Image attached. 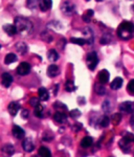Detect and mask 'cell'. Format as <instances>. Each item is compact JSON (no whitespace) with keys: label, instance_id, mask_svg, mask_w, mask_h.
Instances as JSON below:
<instances>
[{"label":"cell","instance_id":"cell-1","mask_svg":"<svg viewBox=\"0 0 134 157\" xmlns=\"http://www.w3.org/2000/svg\"><path fill=\"white\" fill-rule=\"evenodd\" d=\"M117 35L123 40L131 39L134 36V24L130 21H123L117 29Z\"/></svg>","mask_w":134,"mask_h":157},{"label":"cell","instance_id":"cell-2","mask_svg":"<svg viewBox=\"0 0 134 157\" xmlns=\"http://www.w3.org/2000/svg\"><path fill=\"white\" fill-rule=\"evenodd\" d=\"M14 25L16 26L17 32L19 34H29L33 29V23L24 17H16Z\"/></svg>","mask_w":134,"mask_h":157},{"label":"cell","instance_id":"cell-3","mask_svg":"<svg viewBox=\"0 0 134 157\" xmlns=\"http://www.w3.org/2000/svg\"><path fill=\"white\" fill-rule=\"evenodd\" d=\"M86 63H87V67L89 68L90 70H94L98 63V58L97 52H89V54L87 55V57H86Z\"/></svg>","mask_w":134,"mask_h":157},{"label":"cell","instance_id":"cell-4","mask_svg":"<svg viewBox=\"0 0 134 157\" xmlns=\"http://www.w3.org/2000/svg\"><path fill=\"white\" fill-rule=\"evenodd\" d=\"M134 143V134L132 133H126L125 136L122 138V140H120V147L123 149V151H127L126 149L129 148L130 145Z\"/></svg>","mask_w":134,"mask_h":157},{"label":"cell","instance_id":"cell-5","mask_svg":"<svg viewBox=\"0 0 134 157\" xmlns=\"http://www.w3.org/2000/svg\"><path fill=\"white\" fill-rule=\"evenodd\" d=\"M31 68L32 67H31V65H29V63L22 62V63H20V65L17 67V73H18L19 75H26L31 71Z\"/></svg>","mask_w":134,"mask_h":157},{"label":"cell","instance_id":"cell-6","mask_svg":"<svg viewBox=\"0 0 134 157\" xmlns=\"http://www.w3.org/2000/svg\"><path fill=\"white\" fill-rule=\"evenodd\" d=\"M61 10L64 14L70 15L75 12V6H73L72 2H70V1H64L61 6Z\"/></svg>","mask_w":134,"mask_h":157},{"label":"cell","instance_id":"cell-7","mask_svg":"<svg viewBox=\"0 0 134 157\" xmlns=\"http://www.w3.org/2000/svg\"><path fill=\"white\" fill-rule=\"evenodd\" d=\"M120 109L123 112L132 113L134 112V103L133 102H124L120 105Z\"/></svg>","mask_w":134,"mask_h":157},{"label":"cell","instance_id":"cell-8","mask_svg":"<svg viewBox=\"0 0 134 157\" xmlns=\"http://www.w3.org/2000/svg\"><path fill=\"white\" fill-rule=\"evenodd\" d=\"M109 72H108V70L106 69H103L101 70L100 72H98V82L101 83V84H106V83L109 81Z\"/></svg>","mask_w":134,"mask_h":157},{"label":"cell","instance_id":"cell-9","mask_svg":"<svg viewBox=\"0 0 134 157\" xmlns=\"http://www.w3.org/2000/svg\"><path fill=\"white\" fill-rule=\"evenodd\" d=\"M13 135H14L15 138H18V139H21L24 137L25 133H24V130L22 129L21 127H19V126H14L13 127Z\"/></svg>","mask_w":134,"mask_h":157},{"label":"cell","instance_id":"cell-10","mask_svg":"<svg viewBox=\"0 0 134 157\" xmlns=\"http://www.w3.org/2000/svg\"><path fill=\"white\" fill-rule=\"evenodd\" d=\"M22 148H23L24 151L26 152H33L35 149V146L33 144V140L31 138H25L22 143Z\"/></svg>","mask_w":134,"mask_h":157},{"label":"cell","instance_id":"cell-11","mask_svg":"<svg viewBox=\"0 0 134 157\" xmlns=\"http://www.w3.org/2000/svg\"><path fill=\"white\" fill-rule=\"evenodd\" d=\"M7 110H9L10 114L15 116L17 113H18V111L20 110V105L16 102H12V103H10L9 107H7Z\"/></svg>","mask_w":134,"mask_h":157},{"label":"cell","instance_id":"cell-12","mask_svg":"<svg viewBox=\"0 0 134 157\" xmlns=\"http://www.w3.org/2000/svg\"><path fill=\"white\" fill-rule=\"evenodd\" d=\"M59 72H60L59 67H58L57 65H55V64L49 65L48 68H47V75H48V77H49V78H55V77H57V75H59Z\"/></svg>","mask_w":134,"mask_h":157},{"label":"cell","instance_id":"cell-13","mask_svg":"<svg viewBox=\"0 0 134 157\" xmlns=\"http://www.w3.org/2000/svg\"><path fill=\"white\" fill-rule=\"evenodd\" d=\"M54 120H55V121H57V123L63 124L67 121V115L65 114V113L61 112V111H57V112L54 114Z\"/></svg>","mask_w":134,"mask_h":157},{"label":"cell","instance_id":"cell-14","mask_svg":"<svg viewBox=\"0 0 134 157\" xmlns=\"http://www.w3.org/2000/svg\"><path fill=\"white\" fill-rule=\"evenodd\" d=\"M13 83V77L10 73L7 72H4L2 73V85L4 86V87H10V86L12 85Z\"/></svg>","mask_w":134,"mask_h":157},{"label":"cell","instance_id":"cell-15","mask_svg":"<svg viewBox=\"0 0 134 157\" xmlns=\"http://www.w3.org/2000/svg\"><path fill=\"white\" fill-rule=\"evenodd\" d=\"M3 30L9 36H14V35H16L17 33V29L16 26H15L14 24H6L3 25Z\"/></svg>","mask_w":134,"mask_h":157},{"label":"cell","instance_id":"cell-16","mask_svg":"<svg viewBox=\"0 0 134 157\" xmlns=\"http://www.w3.org/2000/svg\"><path fill=\"white\" fill-rule=\"evenodd\" d=\"M52 2L49 1V0H43V1H39V6H40V10L42 12H46L48 10L52 9Z\"/></svg>","mask_w":134,"mask_h":157},{"label":"cell","instance_id":"cell-17","mask_svg":"<svg viewBox=\"0 0 134 157\" xmlns=\"http://www.w3.org/2000/svg\"><path fill=\"white\" fill-rule=\"evenodd\" d=\"M122 86H123V78H115L110 84L111 89H113V90H118Z\"/></svg>","mask_w":134,"mask_h":157},{"label":"cell","instance_id":"cell-18","mask_svg":"<svg viewBox=\"0 0 134 157\" xmlns=\"http://www.w3.org/2000/svg\"><path fill=\"white\" fill-rule=\"evenodd\" d=\"M93 144V138L90 137V136H86L81 140V146H82V148H89V147H91Z\"/></svg>","mask_w":134,"mask_h":157},{"label":"cell","instance_id":"cell-19","mask_svg":"<svg viewBox=\"0 0 134 157\" xmlns=\"http://www.w3.org/2000/svg\"><path fill=\"white\" fill-rule=\"evenodd\" d=\"M38 93H39V98L41 101H47L49 98V93L48 91L46 90V88L44 87H41L38 91Z\"/></svg>","mask_w":134,"mask_h":157},{"label":"cell","instance_id":"cell-20","mask_svg":"<svg viewBox=\"0 0 134 157\" xmlns=\"http://www.w3.org/2000/svg\"><path fill=\"white\" fill-rule=\"evenodd\" d=\"M47 59H48L50 62H56V61L59 60V54L56 52L55 49H50L47 52Z\"/></svg>","mask_w":134,"mask_h":157},{"label":"cell","instance_id":"cell-21","mask_svg":"<svg viewBox=\"0 0 134 157\" xmlns=\"http://www.w3.org/2000/svg\"><path fill=\"white\" fill-rule=\"evenodd\" d=\"M84 35H86L87 36V38H86V42L89 43V44H92L93 42V33L91 29H89V27H86L85 30H84Z\"/></svg>","mask_w":134,"mask_h":157},{"label":"cell","instance_id":"cell-22","mask_svg":"<svg viewBox=\"0 0 134 157\" xmlns=\"http://www.w3.org/2000/svg\"><path fill=\"white\" fill-rule=\"evenodd\" d=\"M16 49L20 55H24L27 52V45L23 42H20L16 45Z\"/></svg>","mask_w":134,"mask_h":157},{"label":"cell","instance_id":"cell-23","mask_svg":"<svg viewBox=\"0 0 134 157\" xmlns=\"http://www.w3.org/2000/svg\"><path fill=\"white\" fill-rule=\"evenodd\" d=\"M38 153H39V155L41 157H52V152L46 147H40Z\"/></svg>","mask_w":134,"mask_h":157},{"label":"cell","instance_id":"cell-24","mask_svg":"<svg viewBox=\"0 0 134 157\" xmlns=\"http://www.w3.org/2000/svg\"><path fill=\"white\" fill-rule=\"evenodd\" d=\"M2 152H3V154H6V156H11L14 154V147L12 145H10V144H7V145L3 146V148H2Z\"/></svg>","mask_w":134,"mask_h":157},{"label":"cell","instance_id":"cell-25","mask_svg":"<svg viewBox=\"0 0 134 157\" xmlns=\"http://www.w3.org/2000/svg\"><path fill=\"white\" fill-rule=\"evenodd\" d=\"M94 90H95V92H97L98 94H100V95H104L106 93V88L104 87V85L101 84L100 82L97 83V84L94 85Z\"/></svg>","mask_w":134,"mask_h":157},{"label":"cell","instance_id":"cell-26","mask_svg":"<svg viewBox=\"0 0 134 157\" xmlns=\"http://www.w3.org/2000/svg\"><path fill=\"white\" fill-rule=\"evenodd\" d=\"M94 15V12L92 11V10H88V11H86L84 13V15H83V17H82V19L84 20L85 22H90L91 21V18H92V16Z\"/></svg>","mask_w":134,"mask_h":157},{"label":"cell","instance_id":"cell-27","mask_svg":"<svg viewBox=\"0 0 134 157\" xmlns=\"http://www.w3.org/2000/svg\"><path fill=\"white\" fill-rule=\"evenodd\" d=\"M17 61V57L15 54H9L6 56V58H4V63L6 64H11V63H14Z\"/></svg>","mask_w":134,"mask_h":157},{"label":"cell","instance_id":"cell-28","mask_svg":"<svg viewBox=\"0 0 134 157\" xmlns=\"http://www.w3.org/2000/svg\"><path fill=\"white\" fill-rule=\"evenodd\" d=\"M121 121H122V114L121 113H114L111 117V121L114 126H117L121 123Z\"/></svg>","mask_w":134,"mask_h":157},{"label":"cell","instance_id":"cell-29","mask_svg":"<svg viewBox=\"0 0 134 157\" xmlns=\"http://www.w3.org/2000/svg\"><path fill=\"white\" fill-rule=\"evenodd\" d=\"M98 124H100V127H102V128H106V127H108V125H109V124H110V118L108 117L107 115L103 116V117L101 118V121H98Z\"/></svg>","mask_w":134,"mask_h":157},{"label":"cell","instance_id":"cell-30","mask_svg":"<svg viewBox=\"0 0 134 157\" xmlns=\"http://www.w3.org/2000/svg\"><path fill=\"white\" fill-rule=\"evenodd\" d=\"M65 90L67 91V92H72V91L75 90V83L72 82V81H67L66 83H65Z\"/></svg>","mask_w":134,"mask_h":157},{"label":"cell","instance_id":"cell-31","mask_svg":"<svg viewBox=\"0 0 134 157\" xmlns=\"http://www.w3.org/2000/svg\"><path fill=\"white\" fill-rule=\"evenodd\" d=\"M70 42L71 43H75V44H78V45H84L86 42L85 39H82V38H71L70 39Z\"/></svg>","mask_w":134,"mask_h":157},{"label":"cell","instance_id":"cell-32","mask_svg":"<svg viewBox=\"0 0 134 157\" xmlns=\"http://www.w3.org/2000/svg\"><path fill=\"white\" fill-rule=\"evenodd\" d=\"M35 114L37 115V117H39V118H42L43 116V106L41 105H39L38 107L35 108Z\"/></svg>","mask_w":134,"mask_h":157},{"label":"cell","instance_id":"cell-33","mask_svg":"<svg viewBox=\"0 0 134 157\" xmlns=\"http://www.w3.org/2000/svg\"><path fill=\"white\" fill-rule=\"evenodd\" d=\"M69 115H70V117H72V118H79L81 116V111L79 109H73V110H71L69 112Z\"/></svg>","mask_w":134,"mask_h":157},{"label":"cell","instance_id":"cell-34","mask_svg":"<svg viewBox=\"0 0 134 157\" xmlns=\"http://www.w3.org/2000/svg\"><path fill=\"white\" fill-rule=\"evenodd\" d=\"M103 110L105 111L106 113H108L109 111L111 110V103H110V101H105V102L103 103Z\"/></svg>","mask_w":134,"mask_h":157},{"label":"cell","instance_id":"cell-35","mask_svg":"<svg viewBox=\"0 0 134 157\" xmlns=\"http://www.w3.org/2000/svg\"><path fill=\"white\" fill-rule=\"evenodd\" d=\"M127 89H128V92L130 93V94L134 95V80H131L130 82H129Z\"/></svg>","mask_w":134,"mask_h":157},{"label":"cell","instance_id":"cell-36","mask_svg":"<svg viewBox=\"0 0 134 157\" xmlns=\"http://www.w3.org/2000/svg\"><path fill=\"white\" fill-rule=\"evenodd\" d=\"M29 104H31V106H32V107H34V108L38 107V106L40 105L39 98H31V101H29Z\"/></svg>","mask_w":134,"mask_h":157},{"label":"cell","instance_id":"cell-37","mask_svg":"<svg viewBox=\"0 0 134 157\" xmlns=\"http://www.w3.org/2000/svg\"><path fill=\"white\" fill-rule=\"evenodd\" d=\"M110 39H111V37L110 36H104L101 38V44H107V43H109L110 42Z\"/></svg>","mask_w":134,"mask_h":157},{"label":"cell","instance_id":"cell-38","mask_svg":"<svg viewBox=\"0 0 134 157\" xmlns=\"http://www.w3.org/2000/svg\"><path fill=\"white\" fill-rule=\"evenodd\" d=\"M29 110H26V109H24V110H22V112H21V116H22V118H23V120H26V118L29 117Z\"/></svg>","mask_w":134,"mask_h":157},{"label":"cell","instance_id":"cell-39","mask_svg":"<svg viewBox=\"0 0 134 157\" xmlns=\"http://www.w3.org/2000/svg\"><path fill=\"white\" fill-rule=\"evenodd\" d=\"M72 129H73V131H79L80 129H82V125H81L80 123H75V125L72 126Z\"/></svg>","mask_w":134,"mask_h":157},{"label":"cell","instance_id":"cell-40","mask_svg":"<svg viewBox=\"0 0 134 157\" xmlns=\"http://www.w3.org/2000/svg\"><path fill=\"white\" fill-rule=\"evenodd\" d=\"M79 103H80V104H85V103H86L85 98H82V97H80V98H79Z\"/></svg>","mask_w":134,"mask_h":157},{"label":"cell","instance_id":"cell-41","mask_svg":"<svg viewBox=\"0 0 134 157\" xmlns=\"http://www.w3.org/2000/svg\"><path fill=\"white\" fill-rule=\"evenodd\" d=\"M131 124H132V125H134V114L132 116V118H131Z\"/></svg>","mask_w":134,"mask_h":157},{"label":"cell","instance_id":"cell-42","mask_svg":"<svg viewBox=\"0 0 134 157\" xmlns=\"http://www.w3.org/2000/svg\"><path fill=\"white\" fill-rule=\"evenodd\" d=\"M110 157H113V156H110Z\"/></svg>","mask_w":134,"mask_h":157}]
</instances>
